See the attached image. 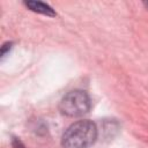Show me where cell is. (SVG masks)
<instances>
[{
    "label": "cell",
    "instance_id": "1",
    "mask_svg": "<svg viewBox=\"0 0 148 148\" xmlns=\"http://www.w3.org/2000/svg\"><path fill=\"white\" fill-rule=\"evenodd\" d=\"M97 139V127L91 120L84 119L72 124L62 134L64 148H89Z\"/></svg>",
    "mask_w": 148,
    "mask_h": 148
},
{
    "label": "cell",
    "instance_id": "2",
    "mask_svg": "<svg viewBox=\"0 0 148 148\" xmlns=\"http://www.w3.org/2000/svg\"><path fill=\"white\" fill-rule=\"evenodd\" d=\"M91 99L84 90H72L60 101L59 109L62 114L68 117H81L89 112Z\"/></svg>",
    "mask_w": 148,
    "mask_h": 148
},
{
    "label": "cell",
    "instance_id": "3",
    "mask_svg": "<svg viewBox=\"0 0 148 148\" xmlns=\"http://www.w3.org/2000/svg\"><path fill=\"white\" fill-rule=\"evenodd\" d=\"M24 5L32 12H36V13H39V14H43V15H46V16H56V12L53 10L52 7H50L49 5L44 3V2H40V1H25Z\"/></svg>",
    "mask_w": 148,
    "mask_h": 148
},
{
    "label": "cell",
    "instance_id": "4",
    "mask_svg": "<svg viewBox=\"0 0 148 148\" xmlns=\"http://www.w3.org/2000/svg\"><path fill=\"white\" fill-rule=\"evenodd\" d=\"M10 47H12V43H5L3 45H2V47H1V57H5L6 56V53H7V51L8 50H10Z\"/></svg>",
    "mask_w": 148,
    "mask_h": 148
}]
</instances>
